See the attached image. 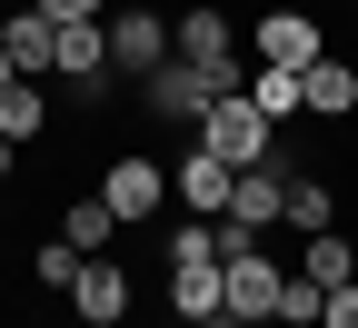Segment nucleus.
Segmentation results:
<instances>
[{
	"mask_svg": "<svg viewBox=\"0 0 358 328\" xmlns=\"http://www.w3.org/2000/svg\"><path fill=\"white\" fill-rule=\"evenodd\" d=\"M110 20H60V80H80V90H110Z\"/></svg>",
	"mask_w": 358,
	"mask_h": 328,
	"instance_id": "obj_12",
	"label": "nucleus"
},
{
	"mask_svg": "<svg viewBox=\"0 0 358 328\" xmlns=\"http://www.w3.org/2000/svg\"><path fill=\"white\" fill-rule=\"evenodd\" d=\"M159 299H169V318H189V328L229 318V299H219V269H169V278H159Z\"/></svg>",
	"mask_w": 358,
	"mask_h": 328,
	"instance_id": "obj_14",
	"label": "nucleus"
},
{
	"mask_svg": "<svg viewBox=\"0 0 358 328\" xmlns=\"http://www.w3.org/2000/svg\"><path fill=\"white\" fill-rule=\"evenodd\" d=\"M60 239H70V249H90V259H100V249L120 239V209H110V199H70V209H60Z\"/></svg>",
	"mask_w": 358,
	"mask_h": 328,
	"instance_id": "obj_17",
	"label": "nucleus"
},
{
	"mask_svg": "<svg viewBox=\"0 0 358 328\" xmlns=\"http://www.w3.org/2000/svg\"><path fill=\"white\" fill-rule=\"evenodd\" d=\"M10 80H20V60H10V50H0V90H10Z\"/></svg>",
	"mask_w": 358,
	"mask_h": 328,
	"instance_id": "obj_25",
	"label": "nucleus"
},
{
	"mask_svg": "<svg viewBox=\"0 0 358 328\" xmlns=\"http://www.w3.org/2000/svg\"><path fill=\"white\" fill-rule=\"evenodd\" d=\"M70 318H80V328H120V318H129V269H120L110 249L80 269V289H70Z\"/></svg>",
	"mask_w": 358,
	"mask_h": 328,
	"instance_id": "obj_9",
	"label": "nucleus"
},
{
	"mask_svg": "<svg viewBox=\"0 0 358 328\" xmlns=\"http://www.w3.org/2000/svg\"><path fill=\"white\" fill-rule=\"evenodd\" d=\"M209 328H229V318H209Z\"/></svg>",
	"mask_w": 358,
	"mask_h": 328,
	"instance_id": "obj_26",
	"label": "nucleus"
},
{
	"mask_svg": "<svg viewBox=\"0 0 358 328\" xmlns=\"http://www.w3.org/2000/svg\"><path fill=\"white\" fill-rule=\"evenodd\" d=\"M229 50H239V40H229V10H219V0H199V10H179V60H199V70H209L219 90H249Z\"/></svg>",
	"mask_w": 358,
	"mask_h": 328,
	"instance_id": "obj_5",
	"label": "nucleus"
},
{
	"mask_svg": "<svg viewBox=\"0 0 358 328\" xmlns=\"http://www.w3.org/2000/svg\"><path fill=\"white\" fill-rule=\"evenodd\" d=\"M299 269L319 278V289H348V278H358V249L338 239V229H308V239H299Z\"/></svg>",
	"mask_w": 358,
	"mask_h": 328,
	"instance_id": "obj_16",
	"label": "nucleus"
},
{
	"mask_svg": "<svg viewBox=\"0 0 358 328\" xmlns=\"http://www.w3.org/2000/svg\"><path fill=\"white\" fill-rule=\"evenodd\" d=\"M209 100H219V80H209L199 60H159V70H150V120L199 129V120H209Z\"/></svg>",
	"mask_w": 358,
	"mask_h": 328,
	"instance_id": "obj_6",
	"label": "nucleus"
},
{
	"mask_svg": "<svg viewBox=\"0 0 358 328\" xmlns=\"http://www.w3.org/2000/svg\"><path fill=\"white\" fill-rule=\"evenodd\" d=\"M249 100H259L268 120H308V90H299V70H268V60H259V70H249Z\"/></svg>",
	"mask_w": 358,
	"mask_h": 328,
	"instance_id": "obj_18",
	"label": "nucleus"
},
{
	"mask_svg": "<svg viewBox=\"0 0 358 328\" xmlns=\"http://www.w3.org/2000/svg\"><path fill=\"white\" fill-rule=\"evenodd\" d=\"M30 10H50V20H110L120 0H30Z\"/></svg>",
	"mask_w": 358,
	"mask_h": 328,
	"instance_id": "obj_22",
	"label": "nucleus"
},
{
	"mask_svg": "<svg viewBox=\"0 0 358 328\" xmlns=\"http://www.w3.org/2000/svg\"><path fill=\"white\" fill-rule=\"evenodd\" d=\"M110 60L150 80L159 60H179V20H159L150 0H129V10H110Z\"/></svg>",
	"mask_w": 358,
	"mask_h": 328,
	"instance_id": "obj_3",
	"label": "nucleus"
},
{
	"mask_svg": "<svg viewBox=\"0 0 358 328\" xmlns=\"http://www.w3.org/2000/svg\"><path fill=\"white\" fill-rule=\"evenodd\" d=\"M319 328H358V278H348V289H329V318Z\"/></svg>",
	"mask_w": 358,
	"mask_h": 328,
	"instance_id": "obj_23",
	"label": "nucleus"
},
{
	"mask_svg": "<svg viewBox=\"0 0 358 328\" xmlns=\"http://www.w3.org/2000/svg\"><path fill=\"white\" fill-rule=\"evenodd\" d=\"M299 90H308V120H348V110H358V60H338V50L308 60Z\"/></svg>",
	"mask_w": 358,
	"mask_h": 328,
	"instance_id": "obj_13",
	"label": "nucleus"
},
{
	"mask_svg": "<svg viewBox=\"0 0 358 328\" xmlns=\"http://www.w3.org/2000/svg\"><path fill=\"white\" fill-rule=\"evenodd\" d=\"M289 229H299V239H308V229H338V190L319 169H289Z\"/></svg>",
	"mask_w": 358,
	"mask_h": 328,
	"instance_id": "obj_15",
	"label": "nucleus"
},
{
	"mask_svg": "<svg viewBox=\"0 0 358 328\" xmlns=\"http://www.w3.org/2000/svg\"><path fill=\"white\" fill-rule=\"evenodd\" d=\"M0 328H10V318H0Z\"/></svg>",
	"mask_w": 358,
	"mask_h": 328,
	"instance_id": "obj_27",
	"label": "nucleus"
},
{
	"mask_svg": "<svg viewBox=\"0 0 358 328\" xmlns=\"http://www.w3.org/2000/svg\"><path fill=\"white\" fill-rule=\"evenodd\" d=\"M229 219L268 239V229L289 219V159H259V169H239V179H229Z\"/></svg>",
	"mask_w": 358,
	"mask_h": 328,
	"instance_id": "obj_7",
	"label": "nucleus"
},
{
	"mask_svg": "<svg viewBox=\"0 0 358 328\" xmlns=\"http://www.w3.org/2000/svg\"><path fill=\"white\" fill-rule=\"evenodd\" d=\"M229 179H239V169L219 159V150H189V159L169 169V190L189 199V219H229Z\"/></svg>",
	"mask_w": 358,
	"mask_h": 328,
	"instance_id": "obj_11",
	"label": "nucleus"
},
{
	"mask_svg": "<svg viewBox=\"0 0 358 328\" xmlns=\"http://www.w3.org/2000/svg\"><path fill=\"white\" fill-rule=\"evenodd\" d=\"M100 199L120 209V229H140V219L169 199V169H159V159H110V169H100Z\"/></svg>",
	"mask_w": 358,
	"mask_h": 328,
	"instance_id": "obj_8",
	"label": "nucleus"
},
{
	"mask_svg": "<svg viewBox=\"0 0 358 328\" xmlns=\"http://www.w3.org/2000/svg\"><path fill=\"white\" fill-rule=\"evenodd\" d=\"M10 169H20V139H0V179H10Z\"/></svg>",
	"mask_w": 358,
	"mask_h": 328,
	"instance_id": "obj_24",
	"label": "nucleus"
},
{
	"mask_svg": "<svg viewBox=\"0 0 358 328\" xmlns=\"http://www.w3.org/2000/svg\"><path fill=\"white\" fill-rule=\"evenodd\" d=\"M279 289H289V269L268 259V249H239V259H219V299H229V318L268 328V318H279Z\"/></svg>",
	"mask_w": 358,
	"mask_h": 328,
	"instance_id": "obj_2",
	"label": "nucleus"
},
{
	"mask_svg": "<svg viewBox=\"0 0 358 328\" xmlns=\"http://www.w3.org/2000/svg\"><path fill=\"white\" fill-rule=\"evenodd\" d=\"M199 150H219L229 169H259V159H279V120H268L249 90H219L209 120H199Z\"/></svg>",
	"mask_w": 358,
	"mask_h": 328,
	"instance_id": "obj_1",
	"label": "nucleus"
},
{
	"mask_svg": "<svg viewBox=\"0 0 358 328\" xmlns=\"http://www.w3.org/2000/svg\"><path fill=\"white\" fill-rule=\"evenodd\" d=\"M319 318H329V289H319L308 269H289V289H279V328H319Z\"/></svg>",
	"mask_w": 358,
	"mask_h": 328,
	"instance_id": "obj_20",
	"label": "nucleus"
},
{
	"mask_svg": "<svg viewBox=\"0 0 358 328\" xmlns=\"http://www.w3.org/2000/svg\"><path fill=\"white\" fill-rule=\"evenodd\" d=\"M249 50H259L268 70H308V60H329V30L308 20V10H289V0H279V10H259V30H249Z\"/></svg>",
	"mask_w": 358,
	"mask_h": 328,
	"instance_id": "obj_4",
	"label": "nucleus"
},
{
	"mask_svg": "<svg viewBox=\"0 0 358 328\" xmlns=\"http://www.w3.org/2000/svg\"><path fill=\"white\" fill-rule=\"evenodd\" d=\"M30 269H40V289H80V269H90V249H70V239H50V249L30 259Z\"/></svg>",
	"mask_w": 358,
	"mask_h": 328,
	"instance_id": "obj_21",
	"label": "nucleus"
},
{
	"mask_svg": "<svg viewBox=\"0 0 358 328\" xmlns=\"http://www.w3.org/2000/svg\"><path fill=\"white\" fill-rule=\"evenodd\" d=\"M40 120H50L40 80H10V90H0V139H40Z\"/></svg>",
	"mask_w": 358,
	"mask_h": 328,
	"instance_id": "obj_19",
	"label": "nucleus"
},
{
	"mask_svg": "<svg viewBox=\"0 0 358 328\" xmlns=\"http://www.w3.org/2000/svg\"><path fill=\"white\" fill-rule=\"evenodd\" d=\"M0 50L20 60V80H50L60 70V20L50 10H0Z\"/></svg>",
	"mask_w": 358,
	"mask_h": 328,
	"instance_id": "obj_10",
	"label": "nucleus"
}]
</instances>
